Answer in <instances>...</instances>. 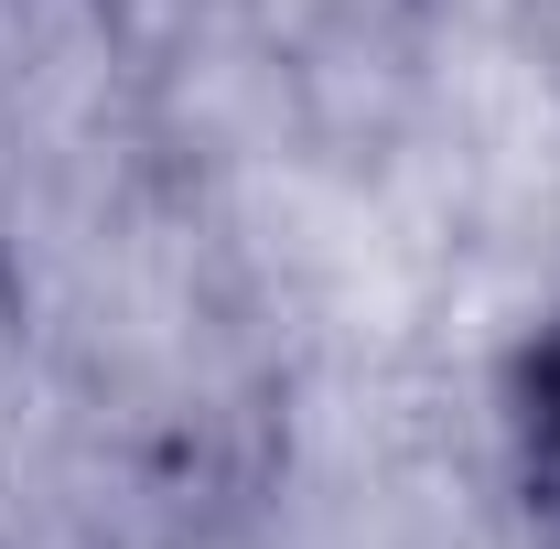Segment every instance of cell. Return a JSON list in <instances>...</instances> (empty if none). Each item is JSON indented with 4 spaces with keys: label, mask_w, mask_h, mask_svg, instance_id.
Instances as JSON below:
<instances>
[{
    "label": "cell",
    "mask_w": 560,
    "mask_h": 549,
    "mask_svg": "<svg viewBox=\"0 0 560 549\" xmlns=\"http://www.w3.org/2000/svg\"><path fill=\"white\" fill-rule=\"evenodd\" d=\"M550 442H560V355H550Z\"/></svg>",
    "instance_id": "6da1fadb"
}]
</instances>
